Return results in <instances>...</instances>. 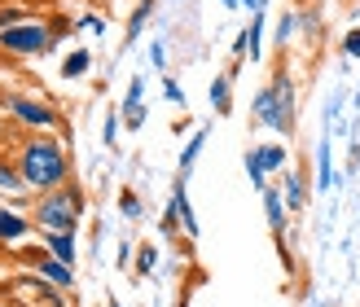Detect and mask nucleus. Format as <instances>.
<instances>
[{
	"mask_svg": "<svg viewBox=\"0 0 360 307\" xmlns=\"http://www.w3.org/2000/svg\"><path fill=\"white\" fill-rule=\"evenodd\" d=\"M343 53H347V58H360V31H347V40H343Z\"/></svg>",
	"mask_w": 360,
	"mask_h": 307,
	"instance_id": "b1692460",
	"label": "nucleus"
},
{
	"mask_svg": "<svg viewBox=\"0 0 360 307\" xmlns=\"http://www.w3.org/2000/svg\"><path fill=\"white\" fill-rule=\"evenodd\" d=\"M84 211H88V202H84V193H79V185H58V189H44L40 197H35V224L40 228H70L75 233L79 228V220H84Z\"/></svg>",
	"mask_w": 360,
	"mask_h": 307,
	"instance_id": "7ed1b4c3",
	"label": "nucleus"
},
{
	"mask_svg": "<svg viewBox=\"0 0 360 307\" xmlns=\"http://www.w3.org/2000/svg\"><path fill=\"white\" fill-rule=\"evenodd\" d=\"M229 88H233V75H215L211 79V110L215 115H229L233 110V93H229Z\"/></svg>",
	"mask_w": 360,
	"mask_h": 307,
	"instance_id": "f8f14e48",
	"label": "nucleus"
},
{
	"mask_svg": "<svg viewBox=\"0 0 360 307\" xmlns=\"http://www.w3.org/2000/svg\"><path fill=\"white\" fill-rule=\"evenodd\" d=\"M27 18H35V13L22 5V0H9V5L0 0V31H5V27H18V22H27Z\"/></svg>",
	"mask_w": 360,
	"mask_h": 307,
	"instance_id": "2eb2a0df",
	"label": "nucleus"
},
{
	"mask_svg": "<svg viewBox=\"0 0 360 307\" xmlns=\"http://www.w3.org/2000/svg\"><path fill=\"white\" fill-rule=\"evenodd\" d=\"M110 307H119V303H115V299H110Z\"/></svg>",
	"mask_w": 360,
	"mask_h": 307,
	"instance_id": "7c9ffc66",
	"label": "nucleus"
},
{
	"mask_svg": "<svg viewBox=\"0 0 360 307\" xmlns=\"http://www.w3.org/2000/svg\"><path fill=\"white\" fill-rule=\"evenodd\" d=\"M281 197H285V207H290V211H303V202H308V189H303V176H299V171H285Z\"/></svg>",
	"mask_w": 360,
	"mask_h": 307,
	"instance_id": "ddd939ff",
	"label": "nucleus"
},
{
	"mask_svg": "<svg viewBox=\"0 0 360 307\" xmlns=\"http://www.w3.org/2000/svg\"><path fill=\"white\" fill-rule=\"evenodd\" d=\"M0 105L9 110V119L18 123V128H31V132H53V128H62V115L53 110L49 101L31 97V93H9V97H0Z\"/></svg>",
	"mask_w": 360,
	"mask_h": 307,
	"instance_id": "20e7f679",
	"label": "nucleus"
},
{
	"mask_svg": "<svg viewBox=\"0 0 360 307\" xmlns=\"http://www.w3.org/2000/svg\"><path fill=\"white\" fill-rule=\"evenodd\" d=\"M0 189H27V180H22V171H18V162H9V158H0Z\"/></svg>",
	"mask_w": 360,
	"mask_h": 307,
	"instance_id": "dca6fc26",
	"label": "nucleus"
},
{
	"mask_svg": "<svg viewBox=\"0 0 360 307\" xmlns=\"http://www.w3.org/2000/svg\"><path fill=\"white\" fill-rule=\"evenodd\" d=\"M18 171H22L27 189H58L70 180V162H66V150L53 141L49 132H31L22 145H18Z\"/></svg>",
	"mask_w": 360,
	"mask_h": 307,
	"instance_id": "f257e3e1",
	"label": "nucleus"
},
{
	"mask_svg": "<svg viewBox=\"0 0 360 307\" xmlns=\"http://www.w3.org/2000/svg\"><path fill=\"white\" fill-rule=\"evenodd\" d=\"M0 132H5V123H0Z\"/></svg>",
	"mask_w": 360,
	"mask_h": 307,
	"instance_id": "2f4dec72",
	"label": "nucleus"
},
{
	"mask_svg": "<svg viewBox=\"0 0 360 307\" xmlns=\"http://www.w3.org/2000/svg\"><path fill=\"white\" fill-rule=\"evenodd\" d=\"M0 62H5V48H0Z\"/></svg>",
	"mask_w": 360,
	"mask_h": 307,
	"instance_id": "c756f323",
	"label": "nucleus"
},
{
	"mask_svg": "<svg viewBox=\"0 0 360 307\" xmlns=\"http://www.w3.org/2000/svg\"><path fill=\"white\" fill-rule=\"evenodd\" d=\"M31 259H35V273H40V281L58 285V290H70V285H75V268L62 263L58 255H49V250H31Z\"/></svg>",
	"mask_w": 360,
	"mask_h": 307,
	"instance_id": "0eeeda50",
	"label": "nucleus"
},
{
	"mask_svg": "<svg viewBox=\"0 0 360 307\" xmlns=\"http://www.w3.org/2000/svg\"><path fill=\"white\" fill-rule=\"evenodd\" d=\"M88 70H93V53H88V48H75V53L62 62V75H66V79H79V75H88Z\"/></svg>",
	"mask_w": 360,
	"mask_h": 307,
	"instance_id": "4468645a",
	"label": "nucleus"
},
{
	"mask_svg": "<svg viewBox=\"0 0 360 307\" xmlns=\"http://www.w3.org/2000/svg\"><path fill=\"white\" fill-rule=\"evenodd\" d=\"M238 5H246L250 13H264V0H238Z\"/></svg>",
	"mask_w": 360,
	"mask_h": 307,
	"instance_id": "cd10ccee",
	"label": "nucleus"
},
{
	"mask_svg": "<svg viewBox=\"0 0 360 307\" xmlns=\"http://www.w3.org/2000/svg\"><path fill=\"white\" fill-rule=\"evenodd\" d=\"M281 167H285V150L281 145H255L246 154V176L255 180L259 189L268 185V171H281Z\"/></svg>",
	"mask_w": 360,
	"mask_h": 307,
	"instance_id": "423d86ee",
	"label": "nucleus"
},
{
	"mask_svg": "<svg viewBox=\"0 0 360 307\" xmlns=\"http://www.w3.org/2000/svg\"><path fill=\"white\" fill-rule=\"evenodd\" d=\"M141 93H146V79H132V88H128V101H123V128H141L146 123V105H141Z\"/></svg>",
	"mask_w": 360,
	"mask_h": 307,
	"instance_id": "9d476101",
	"label": "nucleus"
},
{
	"mask_svg": "<svg viewBox=\"0 0 360 307\" xmlns=\"http://www.w3.org/2000/svg\"><path fill=\"white\" fill-rule=\"evenodd\" d=\"M268 88H273V110H268V123H264V128L290 136V132H295V84H290V75H285V70H277Z\"/></svg>",
	"mask_w": 360,
	"mask_h": 307,
	"instance_id": "39448f33",
	"label": "nucleus"
},
{
	"mask_svg": "<svg viewBox=\"0 0 360 307\" xmlns=\"http://www.w3.org/2000/svg\"><path fill=\"white\" fill-rule=\"evenodd\" d=\"M154 259H158V255H154V246H141V250H136V273H150Z\"/></svg>",
	"mask_w": 360,
	"mask_h": 307,
	"instance_id": "4be33fe9",
	"label": "nucleus"
},
{
	"mask_svg": "<svg viewBox=\"0 0 360 307\" xmlns=\"http://www.w3.org/2000/svg\"><path fill=\"white\" fill-rule=\"evenodd\" d=\"M163 93H167V101L185 105V93H180V84H176V79H167V84H163Z\"/></svg>",
	"mask_w": 360,
	"mask_h": 307,
	"instance_id": "393cba45",
	"label": "nucleus"
},
{
	"mask_svg": "<svg viewBox=\"0 0 360 307\" xmlns=\"http://www.w3.org/2000/svg\"><path fill=\"white\" fill-rule=\"evenodd\" d=\"M62 31H66V18H40V13H35V18H27V22H18V27H5V31H0V48H5L13 62L44 58V53L58 48Z\"/></svg>",
	"mask_w": 360,
	"mask_h": 307,
	"instance_id": "f03ea898",
	"label": "nucleus"
},
{
	"mask_svg": "<svg viewBox=\"0 0 360 307\" xmlns=\"http://www.w3.org/2000/svg\"><path fill=\"white\" fill-rule=\"evenodd\" d=\"M150 9H154V0H141V5H136L132 22H128V40H136V35H141V22H146V18H150Z\"/></svg>",
	"mask_w": 360,
	"mask_h": 307,
	"instance_id": "aec40b11",
	"label": "nucleus"
},
{
	"mask_svg": "<svg viewBox=\"0 0 360 307\" xmlns=\"http://www.w3.org/2000/svg\"><path fill=\"white\" fill-rule=\"evenodd\" d=\"M119 211L128 215V220H141V197H136L132 189H123V193H119Z\"/></svg>",
	"mask_w": 360,
	"mask_h": 307,
	"instance_id": "6ab92c4d",
	"label": "nucleus"
},
{
	"mask_svg": "<svg viewBox=\"0 0 360 307\" xmlns=\"http://www.w3.org/2000/svg\"><path fill=\"white\" fill-rule=\"evenodd\" d=\"M0 307H5V303H0Z\"/></svg>",
	"mask_w": 360,
	"mask_h": 307,
	"instance_id": "72a5a7b5",
	"label": "nucleus"
},
{
	"mask_svg": "<svg viewBox=\"0 0 360 307\" xmlns=\"http://www.w3.org/2000/svg\"><path fill=\"white\" fill-rule=\"evenodd\" d=\"M259 197H264L268 228H273V237H277L281 255H285V242H281V233H285V197H281V189H273V185H264V189H259ZM285 263H290V255H285Z\"/></svg>",
	"mask_w": 360,
	"mask_h": 307,
	"instance_id": "6e6552de",
	"label": "nucleus"
},
{
	"mask_svg": "<svg viewBox=\"0 0 360 307\" xmlns=\"http://www.w3.org/2000/svg\"><path fill=\"white\" fill-rule=\"evenodd\" d=\"M299 22H303V31H308V35H312V31H316V9H312V13H303V18H299Z\"/></svg>",
	"mask_w": 360,
	"mask_h": 307,
	"instance_id": "bb28decb",
	"label": "nucleus"
},
{
	"mask_svg": "<svg viewBox=\"0 0 360 307\" xmlns=\"http://www.w3.org/2000/svg\"><path fill=\"white\" fill-rule=\"evenodd\" d=\"M180 307H189V303H180Z\"/></svg>",
	"mask_w": 360,
	"mask_h": 307,
	"instance_id": "473e14b6",
	"label": "nucleus"
},
{
	"mask_svg": "<svg viewBox=\"0 0 360 307\" xmlns=\"http://www.w3.org/2000/svg\"><path fill=\"white\" fill-rule=\"evenodd\" d=\"M224 5H238V0H224Z\"/></svg>",
	"mask_w": 360,
	"mask_h": 307,
	"instance_id": "c85d7f7f",
	"label": "nucleus"
},
{
	"mask_svg": "<svg viewBox=\"0 0 360 307\" xmlns=\"http://www.w3.org/2000/svg\"><path fill=\"white\" fill-rule=\"evenodd\" d=\"M44 250H49V255H58L62 263L75 268V255H79V250H75V233H70V228H49V233H44Z\"/></svg>",
	"mask_w": 360,
	"mask_h": 307,
	"instance_id": "1a4fd4ad",
	"label": "nucleus"
},
{
	"mask_svg": "<svg viewBox=\"0 0 360 307\" xmlns=\"http://www.w3.org/2000/svg\"><path fill=\"white\" fill-rule=\"evenodd\" d=\"M115 136H119V119L110 115V119H105V145H115Z\"/></svg>",
	"mask_w": 360,
	"mask_h": 307,
	"instance_id": "a878e982",
	"label": "nucleus"
},
{
	"mask_svg": "<svg viewBox=\"0 0 360 307\" xmlns=\"http://www.w3.org/2000/svg\"><path fill=\"white\" fill-rule=\"evenodd\" d=\"M295 31H299V18H295V13H285V18H281V22H277V44L285 48V44H290V40H295Z\"/></svg>",
	"mask_w": 360,
	"mask_h": 307,
	"instance_id": "a211bd4d",
	"label": "nucleus"
},
{
	"mask_svg": "<svg viewBox=\"0 0 360 307\" xmlns=\"http://www.w3.org/2000/svg\"><path fill=\"white\" fill-rule=\"evenodd\" d=\"M268 110H273V88H259V97H255V119L268 123Z\"/></svg>",
	"mask_w": 360,
	"mask_h": 307,
	"instance_id": "412c9836",
	"label": "nucleus"
},
{
	"mask_svg": "<svg viewBox=\"0 0 360 307\" xmlns=\"http://www.w3.org/2000/svg\"><path fill=\"white\" fill-rule=\"evenodd\" d=\"M202 145H207V132H198L189 145H185V154H180V176H189V167L198 162V154H202Z\"/></svg>",
	"mask_w": 360,
	"mask_h": 307,
	"instance_id": "f3484780",
	"label": "nucleus"
},
{
	"mask_svg": "<svg viewBox=\"0 0 360 307\" xmlns=\"http://www.w3.org/2000/svg\"><path fill=\"white\" fill-rule=\"evenodd\" d=\"M321 189H330V150H326V141H321Z\"/></svg>",
	"mask_w": 360,
	"mask_h": 307,
	"instance_id": "5701e85b",
	"label": "nucleus"
},
{
	"mask_svg": "<svg viewBox=\"0 0 360 307\" xmlns=\"http://www.w3.org/2000/svg\"><path fill=\"white\" fill-rule=\"evenodd\" d=\"M31 233V224L18 211H0V246H18Z\"/></svg>",
	"mask_w": 360,
	"mask_h": 307,
	"instance_id": "9b49d317",
	"label": "nucleus"
}]
</instances>
